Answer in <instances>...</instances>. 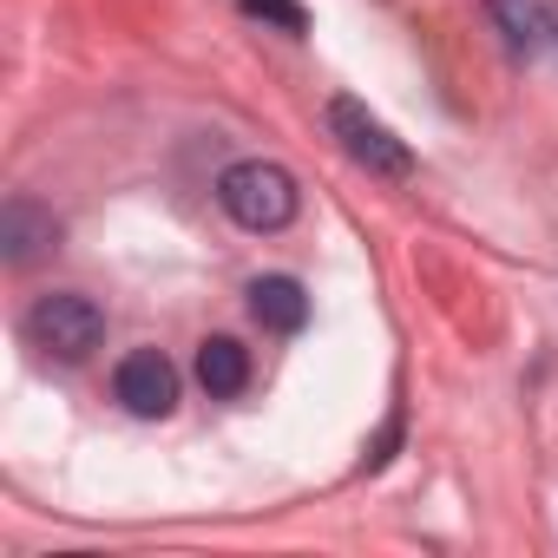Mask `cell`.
<instances>
[{
  "label": "cell",
  "mask_w": 558,
  "mask_h": 558,
  "mask_svg": "<svg viewBox=\"0 0 558 558\" xmlns=\"http://www.w3.org/2000/svg\"><path fill=\"white\" fill-rule=\"evenodd\" d=\"M217 204H223V217H230V223H243V230L269 236V230L296 223L303 191H296V178H290L283 165H269V158H243V165H230V171L217 178Z\"/></svg>",
  "instance_id": "obj_1"
},
{
  "label": "cell",
  "mask_w": 558,
  "mask_h": 558,
  "mask_svg": "<svg viewBox=\"0 0 558 558\" xmlns=\"http://www.w3.org/2000/svg\"><path fill=\"white\" fill-rule=\"evenodd\" d=\"M27 342L47 355V362H86L99 342H106V316H99V303L93 296H80V290H53V296H40L34 310H27Z\"/></svg>",
  "instance_id": "obj_2"
},
{
  "label": "cell",
  "mask_w": 558,
  "mask_h": 558,
  "mask_svg": "<svg viewBox=\"0 0 558 558\" xmlns=\"http://www.w3.org/2000/svg\"><path fill=\"white\" fill-rule=\"evenodd\" d=\"M329 132H336L342 151H349L355 165H368L375 178H408V171H414V151H408L362 99H329Z\"/></svg>",
  "instance_id": "obj_3"
},
{
  "label": "cell",
  "mask_w": 558,
  "mask_h": 558,
  "mask_svg": "<svg viewBox=\"0 0 558 558\" xmlns=\"http://www.w3.org/2000/svg\"><path fill=\"white\" fill-rule=\"evenodd\" d=\"M112 395H119V408L138 414V421H165V414L178 408V368H171L158 349H132V355L119 362V375H112Z\"/></svg>",
  "instance_id": "obj_4"
},
{
  "label": "cell",
  "mask_w": 558,
  "mask_h": 558,
  "mask_svg": "<svg viewBox=\"0 0 558 558\" xmlns=\"http://www.w3.org/2000/svg\"><path fill=\"white\" fill-rule=\"evenodd\" d=\"M53 243H60V217L47 204H34V197H8V204H0V256H8L14 269H27Z\"/></svg>",
  "instance_id": "obj_5"
},
{
  "label": "cell",
  "mask_w": 558,
  "mask_h": 558,
  "mask_svg": "<svg viewBox=\"0 0 558 558\" xmlns=\"http://www.w3.org/2000/svg\"><path fill=\"white\" fill-rule=\"evenodd\" d=\"M250 316L263 329H276V336H296L310 323V296H303L296 276H256L250 283Z\"/></svg>",
  "instance_id": "obj_6"
},
{
  "label": "cell",
  "mask_w": 558,
  "mask_h": 558,
  "mask_svg": "<svg viewBox=\"0 0 558 558\" xmlns=\"http://www.w3.org/2000/svg\"><path fill=\"white\" fill-rule=\"evenodd\" d=\"M197 381H204L210 401L243 395V388H250V349H243L236 336H210V342L197 349Z\"/></svg>",
  "instance_id": "obj_7"
},
{
  "label": "cell",
  "mask_w": 558,
  "mask_h": 558,
  "mask_svg": "<svg viewBox=\"0 0 558 558\" xmlns=\"http://www.w3.org/2000/svg\"><path fill=\"white\" fill-rule=\"evenodd\" d=\"M486 8L506 27V47L512 53H538L545 47V8H525V0H486Z\"/></svg>",
  "instance_id": "obj_8"
},
{
  "label": "cell",
  "mask_w": 558,
  "mask_h": 558,
  "mask_svg": "<svg viewBox=\"0 0 558 558\" xmlns=\"http://www.w3.org/2000/svg\"><path fill=\"white\" fill-rule=\"evenodd\" d=\"M243 14H256V21H269V27H283V34H310V14L296 8V0H236Z\"/></svg>",
  "instance_id": "obj_9"
}]
</instances>
